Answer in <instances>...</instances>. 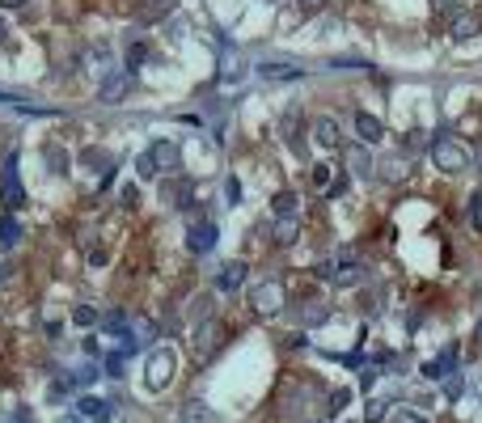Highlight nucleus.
Masks as SVG:
<instances>
[{
    "label": "nucleus",
    "mask_w": 482,
    "mask_h": 423,
    "mask_svg": "<svg viewBox=\"0 0 482 423\" xmlns=\"http://www.w3.org/2000/svg\"><path fill=\"white\" fill-rule=\"evenodd\" d=\"M432 161H436L444 174H461V170H469V152H465L461 140H453V136H436V140H432Z\"/></svg>",
    "instance_id": "obj_1"
},
{
    "label": "nucleus",
    "mask_w": 482,
    "mask_h": 423,
    "mask_svg": "<svg viewBox=\"0 0 482 423\" xmlns=\"http://www.w3.org/2000/svg\"><path fill=\"white\" fill-rule=\"evenodd\" d=\"M174 368H178V356H174L170 347H156V351L148 356V368H144V385H148L152 394H161V390L174 381Z\"/></svg>",
    "instance_id": "obj_2"
},
{
    "label": "nucleus",
    "mask_w": 482,
    "mask_h": 423,
    "mask_svg": "<svg viewBox=\"0 0 482 423\" xmlns=\"http://www.w3.org/2000/svg\"><path fill=\"white\" fill-rule=\"evenodd\" d=\"M0 203H5L9 212H17L26 203V191L17 182V152H9L5 157V170H0Z\"/></svg>",
    "instance_id": "obj_3"
},
{
    "label": "nucleus",
    "mask_w": 482,
    "mask_h": 423,
    "mask_svg": "<svg viewBox=\"0 0 482 423\" xmlns=\"http://www.w3.org/2000/svg\"><path fill=\"white\" fill-rule=\"evenodd\" d=\"M148 157H152L156 174H174V170H178V161H182V152H178V144H174V140H156V144L148 148Z\"/></svg>",
    "instance_id": "obj_4"
},
{
    "label": "nucleus",
    "mask_w": 482,
    "mask_h": 423,
    "mask_svg": "<svg viewBox=\"0 0 482 423\" xmlns=\"http://www.w3.org/2000/svg\"><path fill=\"white\" fill-rule=\"evenodd\" d=\"M250 301H254L258 313H275V309L284 305V288H280L275 280H266V284H258V288L250 292Z\"/></svg>",
    "instance_id": "obj_5"
},
{
    "label": "nucleus",
    "mask_w": 482,
    "mask_h": 423,
    "mask_svg": "<svg viewBox=\"0 0 482 423\" xmlns=\"http://www.w3.org/2000/svg\"><path fill=\"white\" fill-rule=\"evenodd\" d=\"M211 246H216V225H211V221H199V225L186 233V250H191V254H207Z\"/></svg>",
    "instance_id": "obj_6"
},
{
    "label": "nucleus",
    "mask_w": 482,
    "mask_h": 423,
    "mask_svg": "<svg viewBox=\"0 0 482 423\" xmlns=\"http://www.w3.org/2000/svg\"><path fill=\"white\" fill-rule=\"evenodd\" d=\"M241 280H246V262H225L220 276H216V288H220V292H237Z\"/></svg>",
    "instance_id": "obj_7"
},
{
    "label": "nucleus",
    "mask_w": 482,
    "mask_h": 423,
    "mask_svg": "<svg viewBox=\"0 0 482 423\" xmlns=\"http://www.w3.org/2000/svg\"><path fill=\"white\" fill-rule=\"evenodd\" d=\"M313 140L321 148H339V123L326 115V119H313Z\"/></svg>",
    "instance_id": "obj_8"
},
{
    "label": "nucleus",
    "mask_w": 482,
    "mask_h": 423,
    "mask_svg": "<svg viewBox=\"0 0 482 423\" xmlns=\"http://www.w3.org/2000/svg\"><path fill=\"white\" fill-rule=\"evenodd\" d=\"M17 241H22V221L13 212H5V216H0V250H13Z\"/></svg>",
    "instance_id": "obj_9"
},
{
    "label": "nucleus",
    "mask_w": 482,
    "mask_h": 423,
    "mask_svg": "<svg viewBox=\"0 0 482 423\" xmlns=\"http://www.w3.org/2000/svg\"><path fill=\"white\" fill-rule=\"evenodd\" d=\"M211 347H216V322H203L199 335H195V360H207Z\"/></svg>",
    "instance_id": "obj_10"
},
{
    "label": "nucleus",
    "mask_w": 482,
    "mask_h": 423,
    "mask_svg": "<svg viewBox=\"0 0 482 423\" xmlns=\"http://www.w3.org/2000/svg\"><path fill=\"white\" fill-rule=\"evenodd\" d=\"M178 423H220V419L211 415V406H203V402H186L182 415H178Z\"/></svg>",
    "instance_id": "obj_11"
},
{
    "label": "nucleus",
    "mask_w": 482,
    "mask_h": 423,
    "mask_svg": "<svg viewBox=\"0 0 482 423\" xmlns=\"http://www.w3.org/2000/svg\"><path fill=\"white\" fill-rule=\"evenodd\" d=\"M355 131L364 136V144H377V140H381V123L372 119V115H364V111L355 115Z\"/></svg>",
    "instance_id": "obj_12"
},
{
    "label": "nucleus",
    "mask_w": 482,
    "mask_h": 423,
    "mask_svg": "<svg viewBox=\"0 0 482 423\" xmlns=\"http://www.w3.org/2000/svg\"><path fill=\"white\" fill-rule=\"evenodd\" d=\"M347 170H351V174H368V170H372L368 148H360V144H351V148H347Z\"/></svg>",
    "instance_id": "obj_13"
},
{
    "label": "nucleus",
    "mask_w": 482,
    "mask_h": 423,
    "mask_svg": "<svg viewBox=\"0 0 482 423\" xmlns=\"http://www.w3.org/2000/svg\"><path fill=\"white\" fill-rule=\"evenodd\" d=\"M127 85H131V72H123V68H119V72H111V81H106V85H102V102H111V97H119V93H123Z\"/></svg>",
    "instance_id": "obj_14"
},
{
    "label": "nucleus",
    "mask_w": 482,
    "mask_h": 423,
    "mask_svg": "<svg viewBox=\"0 0 482 423\" xmlns=\"http://www.w3.org/2000/svg\"><path fill=\"white\" fill-rule=\"evenodd\" d=\"M77 410H81V415H89V419H102V423H106V402H102V398H93V394H85V398L77 402Z\"/></svg>",
    "instance_id": "obj_15"
},
{
    "label": "nucleus",
    "mask_w": 482,
    "mask_h": 423,
    "mask_svg": "<svg viewBox=\"0 0 482 423\" xmlns=\"http://www.w3.org/2000/svg\"><path fill=\"white\" fill-rule=\"evenodd\" d=\"M258 72H262V77H275V81H288V77L296 81V77H300V68H296V64H292V68H288V64H262Z\"/></svg>",
    "instance_id": "obj_16"
},
{
    "label": "nucleus",
    "mask_w": 482,
    "mask_h": 423,
    "mask_svg": "<svg viewBox=\"0 0 482 423\" xmlns=\"http://www.w3.org/2000/svg\"><path fill=\"white\" fill-rule=\"evenodd\" d=\"M335 182H339V178H335V166H317V170H313V186H317V191H330Z\"/></svg>",
    "instance_id": "obj_17"
},
{
    "label": "nucleus",
    "mask_w": 482,
    "mask_h": 423,
    "mask_svg": "<svg viewBox=\"0 0 482 423\" xmlns=\"http://www.w3.org/2000/svg\"><path fill=\"white\" fill-rule=\"evenodd\" d=\"M166 199H174V207H186V203H191V186H186V182H170V186H166Z\"/></svg>",
    "instance_id": "obj_18"
},
{
    "label": "nucleus",
    "mask_w": 482,
    "mask_h": 423,
    "mask_svg": "<svg viewBox=\"0 0 482 423\" xmlns=\"http://www.w3.org/2000/svg\"><path fill=\"white\" fill-rule=\"evenodd\" d=\"M469 34H478V17H469V13H465V17H457V22H453V38H469Z\"/></svg>",
    "instance_id": "obj_19"
},
{
    "label": "nucleus",
    "mask_w": 482,
    "mask_h": 423,
    "mask_svg": "<svg viewBox=\"0 0 482 423\" xmlns=\"http://www.w3.org/2000/svg\"><path fill=\"white\" fill-rule=\"evenodd\" d=\"M275 241H280V246H288V241H296V221H288V216H280V225H275Z\"/></svg>",
    "instance_id": "obj_20"
},
{
    "label": "nucleus",
    "mask_w": 482,
    "mask_h": 423,
    "mask_svg": "<svg viewBox=\"0 0 482 423\" xmlns=\"http://www.w3.org/2000/svg\"><path fill=\"white\" fill-rule=\"evenodd\" d=\"M72 322H77V326H93V322H97V309H93V305H77V309H72Z\"/></svg>",
    "instance_id": "obj_21"
},
{
    "label": "nucleus",
    "mask_w": 482,
    "mask_h": 423,
    "mask_svg": "<svg viewBox=\"0 0 482 423\" xmlns=\"http://www.w3.org/2000/svg\"><path fill=\"white\" fill-rule=\"evenodd\" d=\"M47 161H51V170H56V174H68V152H64V148H47Z\"/></svg>",
    "instance_id": "obj_22"
},
{
    "label": "nucleus",
    "mask_w": 482,
    "mask_h": 423,
    "mask_svg": "<svg viewBox=\"0 0 482 423\" xmlns=\"http://www.w3.org/2000/svg\"><path fill=\"white\" fill-rule=\"evenodd\" d=\"M275 212H280V216L296 212V195H292V191H280V195H275Z\"/></svg>",
    "instance_id": "obj_23"
},
{
    "label": "nucleus",
    "mask_w": 482,
    "mask_h": 423,
    "mask_svg": "<svg viewBox=\"0 0 482 423\" xmlns=\"http://www.w3.org/2000/svg\"><path fill=\"white\" fill-rule=\"evenodd\" d=\"M81 161H85V166H111V152H102V148H85Z\"/></svg>",
    "instance_id": "obj_24"
},
{
    "label": "nucleus",
    "mask_w": 482,
    "mask_h": 423,
    "mask_svg": "<svg viewBox=\"0 0 482 423\" xmlns=\"http://www.w3.org/2000/svg\"><path fill=\"white\" fill-rule=\"evenodd\" d=\"M123 360H127L123 351H111V356H106V377H123V373H119V368H123Z\"/></svg>",
    "instance_id": "obj_25"
},
{
    "label": "nucleus",
    "mask_w": 482,
    "mask_h": 423,
    "mask_svg": "<svg viewBox=\"0 0 482 423\" xmlns=\"http://www.w3.org/2000/svg\"><path fill=\"white\" fill-rule=\"evenodd\" d=\"M385 178H406V161H402V157H398V161H394V157H389V161H385Z\"/></svg>",
    "instance_id": "obj_26"
},
{
    "label": "nucleus",
    "mask_w": 482,
    "mask_h": 423,
    "mask_svg": "<svg viewBox=\"0 0 482 423\" xmlns=\"http://www.w3.org/2000/svg\"><path fill=\"white\" fill-rule=\"evenodd\" d=\"M469 225H474V229H482V195H474V199H469Z\"/></svg>",
    "instance_id": "obj_27"
},
{
    "label": "nucleus",
    "mask_w": 482,
    "mask_h": 423,
    "mask_svg": "<svg viewBox=\"0 0 482 423\" xmlns=\"http://www.w3.org/2000/svg\"><path fill=\"white\" fill-rule=\"evenodd\" d=\"M136 170H140V178H156V166H152V157H148V152L136 161Z\"/></svg>",
    "instance_id": "obj_28"
},
{
    "label": "nucleus",
    "mask_w": 482,
    "mask_h": 423,
    "mask_svg": "<svg viewBox=\"0 0 482 423\" xmlns=\"http://www.w3.org/2000/svg\"><path fill=\"white\" fill-rule=\"evenodd\" d=\"M394 423H427V419L415 415V410H394Z\"/></svg>",
    "instance_id": "obj_29"
},
{
    "label": "nucleus",
    "mask_w": 482,
    "mask_h": 423,
    "mask_svg": "<svg viewBox=\"0 0 482 423\" xmlns=\"http://www.w3.org/2000/svg\"><path fill=\"white\" fill-rule=\"evenodd\" d=\"M106 326H111V330H123V326H127V313H111V317H106Z\"/></svg>",
    "instance_id": "obj_30"
},
{
    "label": "nucleus",
    "mask_w": 482,
    "mask_h": 423,
    "mask_svg": "<svg viewBox=\"0 0 482 423\" xmlns=\"http://www.w3.org/2000/svg\"><path fill=\"white\" fill-rule=\"evenodd\" d=\"M343 402H347V394H343V390H339V394H335V398H330V410H326V415H330V419H335V415H339V410H343Z\"/></svg>",
    "instance_id": "obj_31"
},
{
    "label": "nucleus",
    "mask_w": 482,
    "mask_h": 423,
    "mask_svg": "<svg viewBox=\"0 0 482 423\" xmlns=\"http://www.w3.org/2000/svg\"><path fill=\"white\" fill-rule=\"evenodd\" d=\"M148 5H152V9H170V5H174V0H148Z\"/></svg>",
    "instance_id": "obj_32"
},
{
    "label": "nucleus",
    "mask_w": 482,
    "mask_h": 423,
    "mask_svg": "<svg viewBox=\"0 0 482 423\" xmlns=\"http://www.w3.org/2000/svg\"><path fill=\"white\" fill-rule=\"evenodd\" d=\"M0 5H5V9H22V5H26V0H0Z\"/></svg>",
    "instance_id": "obj_33"
},
{
    "label": "nucleus",
    "mask_w": 482,
    "mask_h": 423,
    "mask_svg": "<svg viewBox=\"0 0 482 423\" xmlns=\"http://www.w3.org/2000/svg\"><path fill=\"white\" fill-rule=\"evenodd\" d=\"M432 9H440V13H444V9H449V0H432Z\"/></svg>",
    "instance_id": "obj_34"
},
{
    "label": "nucleus",
    "mask_w": 482,
    "mask_h": 423,
    "mask_svg": "<svg viewBox=\"0 0 482 423\" xmlns=\"http://www.w3.org/2000/svg\"><path fill=\"white\" fill-rule=\"evenodd\" d=\"M0 42H5V22H0Z\"/></svg>",
    "instance_id": "obj_35"
}]
</instances>
